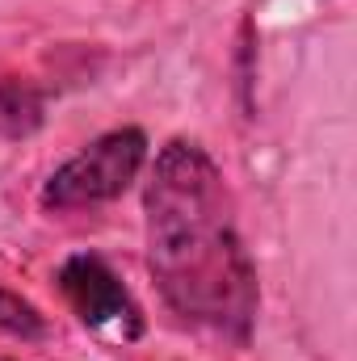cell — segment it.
<instances>
[{
	"instance_id": "6da1fadb",
	"label": "cell",
	"mask_w": 357,
	"mask_h": 361,
	"mask_svg": "<svg viewBox=\"0 0 357 361\" xmlns=\"http://www.w3.org/2000/svg\"><path fill=\"white\" fill-rule=\"evenodd\" d=\"M143 214L147 265L164 302L185 324L244 345L261 294L219 164L189 139L164 143L143 189Z\"/></svg>"
},
{
	"instance_id": "7a4b0ae2",
	"label": "cell",
	"mask_w": 357,
	"mask_h": 361,
	"mask_svg": "<svg viewBox=\"0 0 357 361\" xmlns=\"http://www.w3.org/2000/svg\"><path fill=\"white\" fill-rule=\"evenodd\" d=\"M147 164V135L139 126L109 130L92 139L85 152H76L55 177L42 185V206L47 210H92L131 189L139 169Z\"/></svg>"
},
{
	"instance_id": "3957f363",
	"label": "cell",
	"mask_w": 357,
	"mask_h": 361,
	"mask_svg": "<svg viewBox=\"0 0 357 361\" xmlns=\"http://www.w3.org/2000/svg\"><path fill=\"white\" fill-rule=\"evenodd\" d=\"M59 290H63V298L72 302V311L80 315L85 328L109 332L118 341H135L143 332V315H139L131 290L122 286V277L109 269L101 257L80 252V257L63 261Z\"/></svg>"
},
{
	"instance_id": "277c9868",
	"label": "cell",
	"mask_w": 357,
	"mask_h": 361,
	"mask_svg": "<svg viewBox=\"0 0 357 361\" xmlns=\"http://www.w3.org/2000/svg\"><path fill=\"white\" fill-rule=\"evenodd\" d=\"M47 118V101L30 80H0V135L4 139H30Z\"/></svg>"
},
{
	"instance_id": "5b68a950",
	"label": "cell",
	"mask_w": 357,
	"mask_h": 361,
	"mask_svg": "<svg viewBox=\"0 0 357 361\" xmlns=\"http://www.w3.org/2000/svg\"><path fill=\"white\" fill-rule=\"evenodd\" d=\"M0 328H4L8 336H21V341H42V336H47L42 311H38L30 298L13 294V290H0Z\"/></svg>"
},
{
	"instance_id": "8992f818",
	"label": "cell",
	"mask_w": 357,
	"mask_h": 361,
	"mask_svg": "<svg viewBox=\"0 0 357 361\" xmlns=\"http://www.w3.org/2000/svg\"><path fill=\"white\" fill-rule=\"evenodd\" d=\"M0 361H8V357H0Z\"/></svg>"
}]
</instances>
